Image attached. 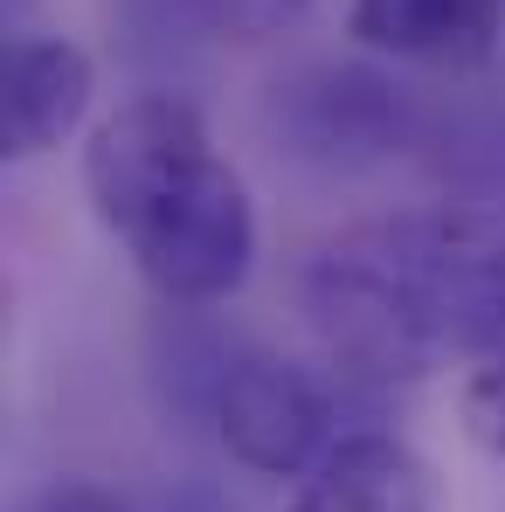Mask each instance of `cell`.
<instances>
[{
    "label": "cell",
    "mask_w": 505,
    "mask_h": 512,
    "mask_svg": "<svg viewBox=\"0 0 505 512\" xmlns=\"http://www.w3.org/2000/svg\"><path fill=\"white\" fill-rule=\"evenodd\" d=\"M312 340L360 381H422L505 346V208H409L326 236L298 270Z\"/></svg>",
    "instance_id": "1"
},
{
    "label": "cell",
    "mask_w": 505,
    "mask_h": 512,
    "mask_svg": "<svg viewBox=\"0 0 505 512\" xmlns=\"http://www.w3.org/2000/svg\"><path fill=\"white\" fill-rule=\"evenodd\" d=\"M464 429H471L478 450L505 457V346L485 353L471 367V381H464Z\"/></svg>",
    "instance_id": "7"
},
{
    "label": "cell",
    "mask_w": 505,
    "mask_h": 512,
    "mask_svg": "<svg viewBox=\"0 0 505 512\" xmlns=\"http://www.w3.org/2000/svg\"><path fill=\"white\" fill-rule=\"evenodd\" d=\"M284 512H443L436 471L395 436H346L333 443Z\"/></svg>",
    "instance_id": "5"
},
{
    "label": "cell",
    "mask_w": 505,
    "mask_h": 512,
    "mask_svg": "<svg viewBox=\"0 0 505 512\" xmlns=\"http://www.w3.org/2000/svg\"><path fill=\"white\" fill-rule=\"evenodd\" d=\"M90 56L63 35H21L7 49V77H0V139L7 160H35L49 146H63L90 111Z\"/></svg>",
    "instance_id": "4"
},
{
    "label": "cell",
    "mask_w": 505,
    "mask_h": 512,
    "mask_svg": "<svg viewBox=\"0 0 505 512\" xmlns=\"http://www.w3.org/2000/svg\"><path fill=\"white\" fill-rule=\"evenodd\" d=\"M208 28H222V35H236V42H263V35H284L298 14H305V0H187Z\"/></svg>",
    "instance_id": "8"
},
{
    "label": "cell",
    "mask_w": 505,
    "mask_h": 512,
    "mask_svg": "<svg viewBox=\"0 0 505 512\" xmlns=\"http://www.w3.org/2000/svg\"><path fill=\"white\" fill-rule=\"evenodd\" d=\"M84 194L104 236L173 305H222L256 263V208L201 111L173 90L118 104L84 146Z\"/></svg>",
    "instance_id": "2"
},
{
    "label": "cell",
    "mask_w": 505,
    "mask_h": 512,
    "mask_svg": "<svg viewBox=\"0 0 505 512\" xmlns=\"http://www.w3.org/2000/svg\"><path fill=\"white\" fill-rule=\"evenodd\" d=\"M28 512H125V499L104 492V485H90V478H56L49 492H35Z\"/></svg>",
    "instance_id": "9"
},
{
    "label": "cell",
    "mask_w": 505,
    "mask_h": 512,
    "mask_svg": "<svg viewBox=\"0 0 505 512\" xmlns=\"http://www.w3.org/2000/svg\"><path fill=\"white\" fill-rule=\"evenodd\" d=\"M215 429H222L229 457L256 478H305L333 450L326 443L333 436L326 388L298 360H277V353H250L243 367L222 374Z\"/></svg>",
    "instance_id": "3"
},
{
    "label": "cell",
    "mask_w": 505,
    "mask_h": 512,
    "mask_svg": "<svg viewBox=\"0 0 505 512\" xmlns=\"http://www.w3.org/2000/svg\"><path fill=\"white\" fill-rule=\"evenodd\" d=\"M353 42L395 63L464 70L485 63L499 42V0H353Z\"/></svg>",
    "instance_id": "6"
}]
</instances>
